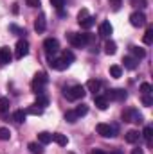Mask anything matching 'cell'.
<instances>
[{
    "instance_id": "ee69618b",
    "label": "cell",
    "mask_w": 153,
    "mask_h": 154,
    "mask_svg": "<svg viewBox=\"0 0 153 154\" xmlns=\"http://www.w3.org/2000/svg\"><path fill=\"white\" fill-rule=\"evenodd\" d=\"M92 154H106V152H103V151H94Z\"/></svg>"
},
{
    "instance_id": "b9f144b4",
    "label": "cell",
    "mask_w": 153,
    "mask_h": 154,
    "mask_svg": "<svg viewBox=\"0 0 153 154\" xmlns=\"http://www.w3.org/2000/svg\"><path fill=\"white\" fill-rule=\"evenodd\" d=\"M132 154H144V151L139 147V149H133V151H132Z\"/></svg>"
},
{
    "instance_id": "e575fe53",
    "label": "cell",
    "mask_w": 153,
    "mask_h": 154,
    "mask_svg": "<svg viewBox=\"0 0 153 154\" xmlns=\"http://www.w3.org/2000/svg\"><path fill=\"white\" fill-rule=\"evenodd\" d=\"M49 2H50L52 7H56V9H60V11H61L63 5H65V0H49Z\"/></svg>"
},
{
    "instance_id": "277c9868",
    "label": "cell",
    "mask_w": 153,
    "mask_h": 154,
    "mask_svg": "<svg viewBox=\"0 0 153 154\" xmlns=\"http://www.w3.org/2000/svg\"><path fill=\"white\" fill-rule=\"evenodd\" d=\"M47 81H49V79H47V75H45L43 72L38 74V75L33 79V84H31V86H33V90H34V93H36V95H41V93H43V88H45Z\"/></svg>"
},
{
    "instance_id": "1f68e13d",
    "label": "cell",
    "mask_w": 153,
    "mask_h": 154,
    "mask_svg": "<svg viewBox=\"0 0 153 154\" xmlns=\"http://www.w3.org/2000/svg\"><path fill=\"white\" fill-rule=\"evenodd\" d=\"M65 120H67V122H70V124H74V122L77 120L76 111H74V109H72V111H67V113H65Z\"/></svg>"
},
{
    "instance_id": "9a60e30c",
    "label": "cell",
    "mask_w": 153,
    "mask_h": 154,
    "mask_svg": "<svg viewBox=\"0 0 153 154\" xmlns=\"http://www.w3.org/2000/svg\"><path fill=\"white\" fill-rule=\"evenodd\" d=\"M94 102H96V106H97L101 111H105V109L108 108V100H106L105 95H94Z\"/></svg>"
},
{
    "instance_id": "7bdbcfd3",
    "label": "cell",
    "mask_w": 153,
    "mask_h": 154,
    "mask_svg": "<svg viewBox=\"0 0 153 154\" xmlns=\"http://www.w3.org/2000/svg\"><path fill=\"white\" fill-rule=\"evenodd\" d=\"M110 154H122V152H121L119 149H115V151H112V152H110Z\"/></svg>"
},
{
    "instance_id": "74e56055",
    "label": "cell",
    "mask_w": 153,
    "mask_h": 154,
    "mask_svg": "<svg viewBox=\"0 0 153 154\" xmlns=\"http://www.w3.org/2000/svg\"><path fill=\"white\" fill-rule=\"evenodd\" d=\"M88 16H90V14H88V11H86V9H81V11H79V14H77V22H83V20H85V18H88Z\"/></svg>"
},
{
    "instance_id": "d6a6232c",
    "label": "cell",
    "mask_w": 153,
    "mask_h": 154,
    "mask_svg": "<svg viewBox=\"0 0 153 154\" xmlns=\"http://www.w3.org/2000/svg\"><path fill=\"white\" fill-rule=\"evenodd\" d=\"M49 104V99L45 97V95H38V100H36V106H40V108H45Z\"/></svg>"
},
{
    "instance_id": "83f0119b",
    "label": "cell",
    "mask_w": 153,
    "mask_h": 154,
    "mask_svg": "<svg viewBox=\"0 0 153 154\" xmlns=\"http://www.w3.org/2000/svg\"><path fill=\"white\" fill-rule=\"evenodd\" d=\"M9 138H11V131L7 127H0V140L2 142H7Z\"/></svg>"
},
{
    "instance_id": "cb8c5ba5",
    "label": "cell",
    "mask_w": 153,
    "mask_h": 154,
    "mask_svg": "<svg viewBox=\"0 0 153 154\" xmlns=\"http://www.w3.org/2000/svg\"><path fill=\"white\" fill-rule=\"evenodd\" d=\"M105 52H106L108 56H114L115 52H117V45H115L114 41H106V45H105Z\"/></svg>"
},
{
    "instance_id": "d6986e66",
    "label": "cell",
    "mask_w": 153,
    "mask_h": 154,
    "mask_svg": "<svg viewBox=\"0 0 153 154\" xmlns=\"http://www.w3.org/2000/svg\"><path fill=\"white\" fill-rule=\"evenodd\" d=\"M27 149H29V152L31 154H43V147H41V143H36V142H31V143L27 145Z\"/></svg>"
},
{
    "instance_id": "d590c367",
    "label": "cell",
    "mask_w": 153,
    "mask_h": 154,
    "mask_svg": "<svg viewBox=\"0 0 153 154\" xmlns=\"http://www.w3.org/2000/svg\"><path fill=\"white\" fill-rule=\"evenodd\" d=\"M63 59H65V61H67V63L70 65V63L74 61V54H72L70 50H65V52H63Z\"/></svg>"
},
{
    "instance_id": "e0dca14e",
    "label": "cell",
    "mask_w": 153,
    "mask_h": 154,
    "mask_svg": "<svg viewBox=\"0 0 153 154\" xmlns=\"http://www.w3.org/2000/svg\"><path fill=\"white\" fill-rule=\"evenodd\" d=\"M45 27H47V23H45V16L40 14L38 18H36V22H34V29H36V32H43Z\"/></svg>"
},
{
    "instance_id": "d4e9b609",
    "label": "cell",
    "mask_w": 153,
    "mask_h": 154,
    "mask_svg": "<svg viewBox=\"0 0 153 154\" xmlns=\"http://www.w3.org/2000/svg\"><path fill=\"white\" fill-rule=\"evenodd\" d=\"M151 133H153L151 125H146V127H144V131H142V136H144V140H146V143H148V145H151Z\"/></svg>"
},
{
    "instance_id": "3957f363",
    "label": "cell",
    "mask_w": 153,
    "mask_h": 154,
    "mask_svg": "<svg viewBox=\"0 0 153 154\" xmlns=\"http://www.w3.org/2000/svg\"><path fill=\"white\" fill-rule=\"evenodd\" d=\"M85 86H81V84H74V86H70L67 91H65V97L69 99V100H79V99H83L85 97Z\"/></svg>"
},
{
    "instance_id": "4316f807",
    "label": "cell",
    "mask_w": 153,
    "mask_h": 154,
    "mask_svg": "<svg viewBox=\"0 0 153 154\" xmlns=\"http://www.w3.org/2000/svg\"><path fill=\"white\" fill-rule=\"evenodd\" d=\"M94 23H96V18H94V16H88V18H85L83 22H79V25H81L83 29H90Z\"/></svg>"
},
{
    "instance_id": "2e32d148",
    "label": "cell",
    "mask_w": 153,
    "mask_h": 154,
    "mask_svg": "<svg viewBox=\"0 0 153 154\" xmlns=\"http://www.w3.org/2000/svg\"><path fill=\"white\" fill-rule=\"evenodd\" d=\"M122 63H124V68H128V70H135V68L139 66V59L130 57V56H126V57L122 59Z\"/></svg>"
},
{
    "instance_id": "484cf974",
    "label": "cell",
    "mask_w": 153,
    "mask_h": 154,
    "mask_svg": "<svg viewBox=\"0 0 153 154\" xmlns=\"http://www.w3.org/2000/svg\"><path fill=\"white\" fill-rule=\"evenodd\" d=\"M110 75L115 77V79H119V77L122 75V68H121L119 65H112V66H110Z\"/></svg>"
},
{
    "instance_id": "6da1fadb",
    "label": "cell",
    "mask_w": 153,
    "mask_h": 154,
    "mask_svg": "<svg viewBox=\"0 0 153 154\" xmlns=\"http://www.w3.org/2000/svg\"><path fill=\"white\" fill-rule=\"evenodd\" d=\"M69 41H70V45L72 47H76V48H81V47H85V45H88L90 41H92V36L88 34V32H85V34H77V32H69Z\"/></svg>"
},
{
    "instance_id": "7c38bea8",
    "label": "cell",
    "mask_w": 153,
    "mask_h": 154,
    "mask_svg": "<svg viewBox=\"0 0 153 154\" xmlns=\"http://www.w3.org/2000/svg\"><path fill=\"white\" fill-rule=\"evenodd\" d=\"M86 88H88V91H92L94 95H99L103 84H101V81H97V79H90V81L86 82Z\"/></svg>"
},
{
    "instance_id": "8d00e7d4",
    "label": "cell",
    "mask_w": 153,
    "mask_h": 154,
    "mask_svg": "<svg viewBox=\"0 0 153 154\" xmlns=\"http://www.w3.org/2000/svg\"><path fill=\"white\" fill-rule=\"evenodd\" d=\"M142 104L146 106V108H150L153 104V99H151V95H142Z\"/></svg>"
},
{
    "instance_id": "836d02e7",
    "label": "cell",
    "mask_w": 153,
    "mask_h": 154,
    "mask_svg": "<svg viewBox=\"0 0 153 154\" xmlns=\"http://www.w3.org/2000/svg\"><path fill=\"white\" fill-rule=\"evenodd\" d=\"M27 113H31V115H41L43 113V108H38L36 104H33V108H29Z\"/></svg>"
},
{
    "instance_id": "60d3db41",
    "label": "cell",
    "mask_w": 153,
    "mask_h": 154,
    "mask_svg": "<svg viewBox=\"0 0 153 154\" xmlns=\"http://www.w3.org/2000/svg\"><path fill=\"white\" fill-rule=\"evenodd\" d=\"M29 7H40V0H27Z\"/></svg>"
},
{
    "instance_id": "ba28073f",
    "label": "cell",
    "mask_w": 153,
    "mask_h": 154,
    "mask_svg": "<svg viewBox=\"0 0 153 154\" xmlns=\"http://www.w3.org/2000/svg\"><path fill=\"white\" fill-rule=\"evenodd\" d=\"M130 23H132L133 27H142V25L146 23V14H144V13H139V11L132 13V14H130Z\"/></svg>"
},
{
    "instance_id": "8fae6325",
    "label": "cell",
    "mask_w": 153,
    "mask_h": 154,
    "mask_svg": "<svg viewBox=\"0 0 153 154\" xmlns=\"http://www.w3.org/2000/svg\"><path fill=\"white\" fill-rule=\"evenodd\" d=\"M11 59H13V54H11L9 47H0V65L2 66L4 65H9Z\"/></svg>"
},
{
    "instance_id": "4dcf8cb0",
    "label": "cell",
    "mask_w": 153,
    "mask_h": 154,
    "mask_svg": "<svg viewBox=\"0 0 153 154\" xmlns=\"http://www.w3.org/2000/svg\"><path fill=\"white\" fill-rule=\"evenodd\" d=\"M74 111H76L77 118H79V116H85V115H86V113H88V108H86L85 104H81V106H77V108H76V109H74Z\"/></svg>"
},
{
    "instance_id": "7402d4cb",
    "label": "cell",
    "mask_w": 153,
    "mask_h": 154,
    "mask_svg": "<svg viewBox=\"0 0 153 154\" xmlns=\"http://www.w3.org/2000/svg\"><path fill=\"white\" fill-rule=\"evenodd\" d=\"M9 106H11L9 99H7V97H0V113H2V115H5V113L9 111Z\"/></svg>"
},
{
    "instance_id": "f1b7e54d",
    "label": "cell",
    "mask_w": 153,
    "mask_h": 154,
    "mask_svg": "<svg viewBox=\"0 0 153 154\" xmlns=\"http://www.w3.org/2000/svg\"><path fill=\"white\" fill-rule=\"evenodd\" d=\"M141 91H142V95H151L153 93V88L150 82H142L141 84Z\"/></svg>"
},
{
    "instance_id": "ab89813d",
    "label": "cell",
    "mask_w": 153,
    "mask_h": 154,
    "mask_svg": "<svg viewBox=\"0 0 153 154\" xmlns=\"http://www.w3.org/2000/svg\"><path fill=\"white\" fill-rule=\"evenodd\" d=\"M133 5H139V7H146V0H132Z\"/></svg>"
},
{
    "instance_id": "5bb4252c",
    "label": "cell",
    "mask_w": 153,
    "mask_h": 154,
    "mask_svg": "<svg viewBox=\"0 0 153 154\" xmlns=\"http://www.w3.org/2000/svg\"><path fill=\"white\" fill-rule=\"evenodd\" d=\"M139 138H141V133H139L137 129H130V131L124 134V140H126L128 143H137Z\"/></svg>"
},
{
    "instance_id": "5b68a950",
    "label": "cell",
    "mask_w": 153,
    "mask_h": 154,
    "mask_svg": "<svg viewBox=\"0 0 153 154\" xmlns=\"http://www.w3.org/2000/svg\"><path fill=\"white\" fill-rule=\"evenodd\" d=\"M105 97H106V100H115V102H121V100H124V99L128 97V93H126L124 90H121V88H114V90H108Z\"/></svg>"
},
{
    "instance_id": "7a4b0ae2",
    "label": "cell",
    "mask_w": 153,
    "mask_h": 154,
    "mask_svg": "<svg viewBox=\"0 0 153 154\" xmlns=\"http://www.w3.org/2000/svg\"><path fill=\"white\" fill-rule=\"evenodd\" d=\"M122 120H124V122H132V124H142L144 116L139 113V109H135V108H128V109L122 111Z\"/></svg>"
},
{
    "instance_id": "603a6c76",
    "label": "cell",
    "mask_w": 153,
    "mask_h": 154,
    "mask_svg": "<svg viewBox=\"0 0 153 154\" xmlns=\"http://www.w3.org/2000/svg\"><path fill=\"white\" fill-rule=\"evenodd\" d=\"M25 115H27V113H25L24 109H18V111L13 113V118H15L16 124H22V122H25Z\"/></svg>"
},
{
    "instance_id": "f35d334b",
    "label": "cell",
    "mask_w": 153,
    "mask_h": 154,
    "mask_svg": "<svg viewBox=\"0 0 153 154\" xmlns=\"http://www.w3.org/2000/svg\"><path fill=\"white\" fill-rule=\"evenodd\" d=\"M9 29H11L13 32H16V34H25V31H22V29H20V27H16V25H11Z\"/></svg>"
},
{
    "instance_id": "44dd1931",
    "label": "cell",
    "mask_w": 153,
    "mask_h": 154,
    "mask_svg": "<svg viewBox=\"0 0 153 154\" xmlns=\"http://www.w3.org/2000/svg\"><path fill=\"white\" fill-rule=\"evenodd\" d=\"M130 52L135 56V59H142V57L146 56V50L141 48V47H130Z\"/></svg>"
},
{
    "instance_id": "9c48e42d",
    "label": "cell",
    "mask_w": 153,
    "mask_h": 154,
    "mask_svg": "<svg viewBox=\"0 0 153 154\" xmlns=\"http://www.w3.org/2000/svg\"><path fill=\"white\" fill-rule=\"evenodd\" d=\"M49 65H50V68H54V70H65L67 66H69V63L63 59V57H52V56H49Z\"/></svg>"
},
{
    "instance_id": "52a82bcc",
    "label": "cell",
    "mask_w": 153,
    "mask_h": 154,
    "mask_svg": "<svg viewBox=\"0 0 153 154\" xmlns=\"http://www.w3.org/2000/svg\"><path fill=\"white\" fill-rule=\"evenodd\" d=\"M97 133L101 134V136H105V138H112L115 136V127L114 125H110V124H97Z\"/></svg>"
},
{
    "instance_id": "8992f818",
    "label": "cell",
    "mask_w": 153,
    "mask_h": 154,
    "mask_svg": "<svg viewBox=\"0 0 153 154\" xmlns=\"http://www.w3.org/2000/svg\"><path fill=\"white\" fill-rule=\"evenodd\" d=\"M43 48H45V54L47 56H52L60 50V41L56 38H47L43 41Z\"/></svg>"
},
{
    "instance_id": "ac0fdd59",
    "label": "cell",
    "mask_w": 153,
    "mask_h": 154,
    "mask_svg": "<svg viewBox=\"0 0 153 154\" xmlns=\"http://www.w3.org/2000/svg\"><path fill=\"white\" fill-rule=\"evenodd\" d=\"M52 142H56L58 145H61V147H63V145H67V143H69V138H67L65 134L54 133V134H52Z\"/></svg>"
},
{
    "instance_id": "ffe728a7",
    "label": "cell",
    "mask_w": 153,
    "mask_h": 154,
    "mask_svg": "<svg viewBox=\"0 0 153 154\" xmlns=\"http://www.w3.org/2000/svg\"><path fill=\"white\" fill-rule=\"evenodd\" d=\"M38 142L41 143V145L50 143V142H52V134H50V133H45V131H43V133H40V134H38Z\"/></svg>"
},
{
    "instance_id": "30bf717a",
    "label": "cell",
    "mask_w": 153,
    "mask_h": 154,
    "mask_svg": "<svg viewBox=\"0 0 153 154\" xmlns=\"http://www.w3.org/2000/svg\"><path fill=\"white\" fill-rule=\"evenodd\" d=\"M27 54H29V43H27L25 39H18L15 56H16L18 59H22V57H24V56H27Z\"/></svg>"
},
{
    "instance_id": "4fadbf2b",
    "label": "cell",
    "mask_w": 153,
    "mask_h": 154,
    "mask_svg": "<svg viewBox=\"0 0 153 154\" xmlns=\"http://www.w3.org/2000/svg\"><path fill=\"white\" fill-rule=\"evenodd\" d=\"M112 32H114V27H112V23H110V22H103V23L99 25V36L108 38Z\"/></svg>"
},
{
    "instance_id": "f546056e",
    "label": "cell",
    "mask_w": 153,
    "mask_h": 154,
    "mask_svg": "<svg viewBox=\"0 0 153 154\" xmlns=\"http://www.w3.org/2000/svg\"><path fill=\"white\" fill-rule=\"evenodd\" d=\"M142 41H144L146 45H151V43H153V29H148V31L144 32V38H142Z\"/></svg>"
}]
</instances>
